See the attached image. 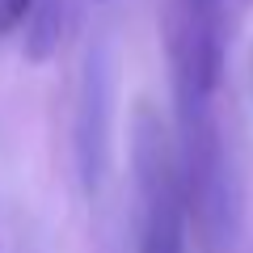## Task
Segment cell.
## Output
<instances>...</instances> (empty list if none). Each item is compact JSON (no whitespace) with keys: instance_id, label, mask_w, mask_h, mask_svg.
Returning a JSON list of instances; mask_svg holds the SVG:
<instances>
[{"instance_id":"obj_2","label":"cell","mask_w":253,"mask_h":253,"mask_svg":"<svg viewBox=\"0 0 253 253\" xmlns=\"http://www.w3.org/2000/svg\"><path fill=\"white\" fill-rule=\"evenodd\" d=\"M131 169H135V253H186L190 203L177 169V148L152 106L131 123Z\"/></svg>"},{"instance_id":"obj_5","label":"cell","mask_w":253,"mask_h":253,"mask_svg":"<svg viewBox=\"0 0 253 253\" xmlns=\"http://www.w3.org/2000/svg\"><path fill=\"white\" fill-rule=\"evenodd\" d=\"M34 0H0V38H9L17 26H26Z\"/></svg>"},{"instance_id":"obj_4","label":"cell","mask_w":253,"mask_h":253,"mask_svg":"<svg viewBox=\"0 0 253 253\" xmlns=\"http://www.w3.org/2000/svg\"><path fill=\"white\" fill-rule=\"evenodd\" d=\"M63 26H68V0H34L26 17V55L42 63L59 46Z\"/></svg>"},{"instance_id":"obj_1","label":"cell","mask_w":253,"mask_h":253,"mask_svg":"<svg viewBox=\"0 0 253 253\" xmlns=\"http://www.w3.org/2000/svg\"><path fill=\"white\" fill-rule=\"evenodd\" d=\"M165 46H169L173 97H177L173 148H177L190 219L207 249H224L236 236V219H241V190L215 106L224 81V4L169 0Z\"/></svg>"},{"instance_id":"obj_3","label":"cell","mask_w":253,"mask_h":253,"mask_svg":"<svg viewBox=\"0 0 253 253\" xmlns=\"http://www.w3.org/2000/svg\"><path fill=\"white\" fill-rule=\"evenodd\" d=\"M110 118H114V63L110 46L93 42L84 55V76H81V97H76V123H72V156H76V177L84 194H97L110 169Z\"/></svg>"}]
</instances>
